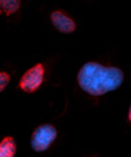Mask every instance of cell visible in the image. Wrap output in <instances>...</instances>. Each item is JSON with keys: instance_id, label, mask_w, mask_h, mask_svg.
Returning a JSON list of instances; mask_svg holds the SVG:
<instances>
[{"instance_id": "6da1fadb", "label": "cell", "mask_w": 131, "mask_h": 157, "mask_svg": "<svg viewBox=\"0 0 131 157\" xmlns=\"http://www.w3.org/2000/svg\"><path fill=\"white\" fill-rule=\"evenodd\" d=\"M78 86L91 96H103L117 90L124 82V73L118 67L103 66L100 63L88 62L77 75Z\"/></svg>"}, {"instance_id": "7a4b0ae2", "label": "cell", "mask_w": 131, "mask_h": 157, "mask_svg": "<svg viewBox=\"0 0 131 157\" xmlns=\"http://www.w3.org/2000/svg\"><path fill=\"white\" fill-rule=\"evenodd\" d=\"M57 137V130L51 124H43L34 130L32 136V147L34 151H46Z\"/></svg>"}, {"instance_id": "3957f363", "label": "cell", "mask_w": 131, "mask_h": 157, "mask_svg": "<svg viewBox=\"0 0 131 157\" xmlns=\"http://www.w3.org/2000/svg\"><path fill=\"white\" fill-rule=\"evenodd\" d=\"M43 80H44V66L41 63H37L20 78V89L26 93H34L43 84Z\"/></svg>"}, {"instance_id": "277c9868", "label": "cell", "mask_w": 131, "mask_h": 157, "mask_svg": "<svg viewBox=\"0 0 131 157\" xmlns=\"http://www.w3.org/2000/svg\"><path fill=\"white\" fill-rule=\"evenodd\" d=\"M50 20H51L53 26L60 33H64V34L73 33L76 30V27H77L76 21L70 16H67L64 12H62V10H56V12L51 13L50 14Z\"/></svg>"}, {"instance_id": "5b68a950", "label": "cell", "mask_w": 131, "mask_h": 157, "mask_svg": "<svg viewBox=\"0 0 131 157\" xmlns=\"http://www.w3.org/2000/svg\"><path fill=\"white\" fill-rule=\"evenodd\" d=\"M21 6V0H0V16H13L19 12Z\"/></svg>"}, {"instance_id": "8992f818", "label": "cell", "mask_w": 131, "mask_h": 157, "mask_svg": "<svg viewBox=\"0 0 131 157\" xmlns=\"http://www.w3.org/2000/svg\"><path fill=\"white\" fill-rule=\"evenodd\" d=\"M16 154V143L12 137H4L0 141V157H14Z\"/></svg>"}, {"instance_id": "52a82bcc", "label": "cell", "mask_w": 131, "mask_h": 157, "mask_svg": "<svg viewBox=\"0 0 131 157\" xmlns=\"http://www.w3.org/2000/svg\"><path fill=\"white\" fill-rule=\"evenodd\" d=\"M9 82H10V75L6 73V71H0V93L6 89Z\"/></svg>"}, {"instance_id": "ba28073f", "label": "cell", "mask_w": 131, "mask_h": 157, "mask_svg": "<svg viewBox=\"0 0 131 157\" xmlns=\"http://www.w3.org/2000/svg\"><path fill=\"white\" fill-rule=\"evenodd\" d=\"M128 120L131 121V107H130V112H128Z\"/></svg>"}]
</instances>
